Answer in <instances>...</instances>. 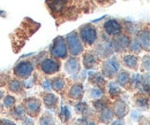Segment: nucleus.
Listing matches in <instances>:
<instances>
[{"mask_svg":"<svg viewBox=\"0 0 150 125\" xmlns=\"http://www.w3.org/2000/svg\"><path fill=\"white\" fill-rule=\"evenodd\" d=\"M2 98H4V92L0 89V99H2Z\"/></svg>","mask_w":150,"mask_h":125,"instance_id":"obj_40","label":"nucleus"},{"mask_svg":"<svg viewBox=\"0 0 150 125\" xmlns=\"http://www.w3.org/2000/svg\"><path fill=\"white\" fill-rule=\"evenodd\" d=\"M40 70L44 72L45 75H54L57 72L60 70V62L57 60V59H53V57H46L44 59L40 64Z\"/></svg>","mask_w":150,"mask_h":125,"instance_id":"obj_8","label":"nucleus"},{"mask_svg":"<svg viewBox=\"0 0 150 125\" xmlns=\"http://www.w3.org/2000/svg\"><path fill=\"white\" fill-rule=\"evenodd\" d=\"M83 95H84V87L82 83H75L68 89V98L72 100L80 101L83 98Z\"/></svg>","mask_w":150,"mask_h":125,"instance_id":"obj_14","label":"nucleus"},{"mask_svg":"<svg viewBox=\"0 0 150 125\" xmlns=\"http://www.w3.org/2000/svg\"><path fill=\"white\" fill-rule=\"evenodd\" d=\"M136 39L139 40L142 50H146L147 52H149V46H150V39H149V29H142L137 35H136Z\"/></svg>","mask_w":150,"mask_h":125,"instance_id":"obj_15","label":"nucleus"},{"mask_svg":"<svg viewBox=\"0 0 150 125\" xmlns=\"http://www.w3.org/2000/svg\"><path fill=\"white\" fill-rule=\"evenodd\" d=\"M81 66H80V60L77 59V56H71L69 59H67L66 63H65V70L68 75L74 76L75 73L80 72Z\"/></svg>","mask_w":150,"mask_h":125,"instance_id":"obj_13","label":"nucleus"},{"mask_svg":"<svg viewBox=\"0 0 150 125\" xmlns=\"http://www.w3.org/2000/svg\"><path fill=\"white\" fill-rule=\"evenodd\" d=\"M65 41H66L67 51H68V53H71L72 56H79L83 53L84 47L79 37L77 31H72L71 34H68L65 37Z\"/></svg>","mask_w":150,"mask_h":125,"instance_id":"obj_3","label":"nucleus"},{"mask_svg":"<svg viewBox=\"0 0 150 125\" xmlns=\"http://www.w3.org/2000/svg\"><path fill=\"white\" fill-rule=\"evenodd\" d=\"M23 107L25 109V112L30 116V117H35L40 112V108H42V102L36 99V98H28L24 101Z\"/></svg>","mask_w":150,"mask_h":125,"instance_id":"obj_11","label":"nucleus"},{"mask_svg":"<svg viewBox=\"0 0 150 125\" xmlns=\"http://www.w3.org/2000/svg\"><path fill=\"white\" fill-rule=\"evenodd\" d=\"M79 37L82 41V44L87 47L93 46L98 39V32L97 29L95 28L93 24H84L80 28V30L77 31Z\"/></svg>","mask_w":150,"mask_h":125,"instance_id":"obj_2","label":"nucleus"},{"mask_svg":"<svg viewBox=\"0 0 150 125\" xmlns=\"http://www.w3.org/2000/svg\"><path fill=\"white\" fill-rule=\"evenodd\" d=\"M135 105L140 108H148L149 107V100L147 96H144V94L140 93L135 98Z\"/></svg>","mask_w":150,"mask_h":125,"instance_id":"obj_27","label":"nucleus"},{"mask_svg":"<svg viewBox=\"0 0 150 125\" xmlns=\"http://www.w3.org/2000/svg\"><path fill=\"white\" fill-rule=\"evenodd\" d=\"M103 29H104V32L105 35L108 36H117L119 34L122 32L124 28L121 25V23L118 21V20H114V18H111V20H108L106 22H104L103 24Z\"/></svg>","mask_w":150,"mask_h":125,"instance_id":"obj_9","label":"nucleus"},{"mask_svg":"<svg viewBox=\"0 0 150 125\" xmlns=\"http://www.w3.org/2000/svg\"><path fill=\"white\" fill-rule=\"evenodd\" d=\"M14 109H13V116L15 118H23L24 115H25V109L23 106H14Z\"/></svg>","mask_w":150,"mask_h":125,"instance_id":"obj_32","label":"nucleus"},{"mask_svg":"<svg viewBox=\"0 0 150 125\" xmlns=\"http://www.w3.org/2000/svg\"><path fill=\"white\" fill-rule=\"evenodd\" d=\"M34 70H35V64L29 60H23V61H20L14 67L13 72L18 79L25 80V79L31 77Z\"/></svg>","mask_w":150,"mask_h":125,"instance_id":"obj_6","label":"nucleus"},{"mask_svg":"<svg viewBox=\"0 0 150 125\" xmlns=\"http://www.w3.org/2000/svg\"><path fill=\"white\" fill-rule=\"evenodd\" d=\"M108 92H109V95H110V96H112V98H117V96L121 95V93H122L121 87H120V86H119L117 83H114V82L109 83V86H108Z\"/></svg>","mask_w":150,"mask_h":125,"instance_id":"obj_25","label":"nucleus"},{"mask_svg":"<svg viewBox=\"0 0 150 125\" xmlns=\"http://www.w3.org/2000/svg\"><path fill=\"white\" fill-rule=\"evenodd\" d=\"M90 94H89V96L91 98V99H95V100H97V99H100L102 96H103V89L102 87H97V86H94V87H91L90 89Z\"/></svg>","mask_w":150,"mask_h":125,"instance_id":"obj_31","label":"nucleus"},{"mask_svg":"<svg viewBox=\"0 0 150 125\" xmlns=\"http://www.w3.org/2000/svg\"><path fill=\"white\" fill-rule=\"evenodd\" d=\"M74 109L77 114L86 115V114L89 111V106H88L86 102H83V101H79L77 103H75Z\"/></svg>","mask_w":150,"mask_h":125,"instance_id":"obj_28","label":"nucleus"},{"mask_svg":"<svg viewBox=\"0 0 150 125\" xmlns=\"http://www.w3.org/2000/svg\"><path fill=\"white\" fill-rule=\"evenodd\" d=\"M120 61L117 59V56H109L106 60L102 63V75L105 78L112 79L117 76V73L120 71Z\"/></svg>","mask_w":150,"mask_h":125,"instance_id":"obj_4","label":"nucleus"},{"mask_svg":"<svg viewBox=\"0 0 150 125\" xmlns=\"http://www.w3.org/2000/svg\"><path fill=\"white\" fill-rule=\"evenodd\" d=\"M39 125H54V119L50 112L44 114L40 119H39Z\"/></svg>","mask_w":150,"mask_h":125,"instance_id":"obj_30","label":"nucleus"},{"mask_svg":"<svg viewBox=\"0 0 150 125\" xmlns=\"http://www.w3.org/2000/svg\"><path fill=\"white\" fill-rule=\"evenodd\" d=\"M16 105V99L13 95H6L4 98V106L6 108H13Z\"/></svg>","mask_w":150,"mask_h":125,"instance_id":"obj_33","label":"nucleus"},{"mask_svg":"<svg viewBox=\"0 0 150 125\" xmlns=\"http://www.w3.org/2000/svg\"><path fill=\"white\" fill-rule=\"evenodd\" d=\"M50 55L57 60L67 59L68 51H67V46H66V41H65L64 37L59 36L53 40V43L50 47Z\"/></svg>","mask_w":150,"mask_h":125,"instance_id":"obj_5","label":"nucleus"},{"mask_svg":"<svg viewBox=\"0 0 150 125\" xmlns=\"http://www.w3.org/2000/svg\"><path fill=\"white\" fill-rule=\"evenodd\" d=\"M99 60L100 59L95 54V52H86L82 57V64L87 70H94L97 68Z\"/></svg>","mask_w":150,"mask_h":125,"instance_id":"obj_12","label":"nucleus"},{"mask_svg":"<svg viewBox=\"0 0 150 125\" xmlns=\"http://www.w3.org/2000/svg\"><path fill=\"white\" fill-rule=\"evenodd\" d=\"M96 2L98 5H100V6H108V5L112 3L113 0H96Z\"/></svg>","mask_w":150,"mask_h":125,"instance_id":"obj_37","label":"nucleus"},{"mask_svg":"<svg viewBox=\"0 0 150 125\" xmlns=\"http://www.w3.org/2000/svg\"><path fill=\"white\" fill-rule=\"evenodd\" d=\"M42 87L45 91H52V86H51V80L49 79H44L42 82Z\"/></svg>","mask_w":150,"mask_h":125,"instance_id":"obj_36","label":"nucleus"},{"mask_svg":"<svg viewBox=\"0 0 150 125\" xmlns=\"http://www.w3.org/2000/svg\"><path fill=\"white\" fill-rule=\"evenodd\" d=\"M24 84L20 80V79H12L8 83V89L12 93H21L23 91Z\"/></svg>","mask_w":150,"mask_h":125,"instance_id":"obj_23","label":"nucleus"},{"mask_svg":"<svg viewBox=\"0 0 150 125\" xmlns=\"http://www.w3.org/2000/svg\"><path fill=\"white\" fill-rule=\"evenodd\" d=\"M129 41H131V38L122 32L114 36V38L111 39V45H112L113 51L117 53H121V52L126 51L128 48Z\"/></svg>","mask_w":150,"mask_h":125,"instance_id":"obj_7","label":"nucleus"},{"mask_svg":"<svg viewBox=\"0 0 150 125\" xmlns=\"http://www.w3.org/2000/svg\"><path fill=\"white\" fill-rule=\"evenodd\" d=\"M117 84L120 87H126L129 84V79H131V73L126 70H121L117 73Z\"/></svg>","mask_w":150,"mask_h":125,"instance_id":"obj_19","label":"nucleus"},{"mask_svg":"<svg viewBox=\"0 0 150 125\" xmlns=\"http://www.w3.org/2000/svg\"><path fill=\"white\" fill-rule=\"evenodd\" d=\"M128 111H129L128 106H127L125 102H122V101H118V102L115 103V106H114V110H113L114 115H115L118 118H124V117L128 114Z\"/></svg>","mask_w":150,"mask_h":125,"instance_id":"obj_20","label":"nucleus"},{"mask_svg":"<svg viewBox=\"0 0 150 125\" xmlns=\"http://www.w3.org/2000/svg\"><path fill=\"white\" fill-rule=\"evenodd\" d=\"M38 28H39L38 23L31 21L30 18H24L21 27L11 35L13 50H14L15 53H18L22 48V46L25 44V41L29 39V37L31 36Z\"/></svg>","mask_w":150,"mask_h":125,"instance_id":"obj_1","label":"nucleus"},{"mask_svg":"<svg viewBox=\"0 0 150 125\" xmlns=\"http://www.w3.org/2000/svg\"><path fill=\"white\" fill-rule=\"evenodd\" d=\"M150 57L149 55L147 54L144 57H143V60H142V64H141V71L142 72H149V69H150Z\"/></svg>","mask_w":150,"mask_h":125,"instance_id":"obj_35","label":"nucleus"},{"mask_svg":"<svg viewBox=\"0 0 150 125\" xmlns=\"http://www.w3.org/2000/svg\"><path fill=\"white\" fill-rule=\"evenodd\" d=\"M114 53L112 48V45H111V40L110 39H106L104 38L103 41H100L98 45H97V48L95 50V54L99 57V59H104V57H109Z\"/></svg>","mask_w":150,"mask_h":125,"instance_id":"obj_10","label":"nucleus"},{"mask_svg":"<svg viewBox=\"0 0 150 125\" xmlns=\"http://www.w3.org/2000/svg\"><path fill=\"white\" fill-rule=\"evenodd\" d=\"M42 98H43L44 106L47 109H54L59 102L58 96L53 93H44V94H42Z\"/></svg>","mask_w":150,"mask_h":125,"instance_id":"obj_18","label":"nucleus"},{"mask_svg":"<svg viewBox=\"0 0 150 125\" xmlns=\"http://www.w3.org/2000/svg\"><path fill=\"white\" fill-rule=\"evenodd\" d=\"M51 86H52V89H54L56 92H62L66 87V79L60 76L54 77L51 80Z\"/></svg>","mask_w":150,"mask_h":125,"instance_id":"obj_21","label":"nucleus"},{"mask_svg":"<svg viewBox=\"0 0 150 125\" xmlns=\"http://www.w3.org/2000/svg\"><path fill=\"white\" fill-rule=\"evenodd\" d=\"M59 117L64 122H68L72 118V110H71V108L68 107V106H66V105H62L60 107V110H59Z\"/></svg>","mask_w":150,"mask_h":125,"instance_id":"obj_24","label":"nucleus"},{"mask_svg":"<svg viewBox=\"0 0 150 125\" xmlns=\"http://www.w3.org/2000/svg\"><path fill=\"white\" fill-rule=\"evenodd\" d=\"M111 125H126V123L122 121V118H118V119H114Z\"/></svg>","mask_w":150,"mask_h":125,"instance_id":"obj_38","label":"nucleus"},{"mask_svg":"<svg viewBox=\"0 0 150 125\" xmlns=\"http://www.w3.org/2000/svg\"><path fill=\"white\" fill-rule=\"evenodd\" d=\"M128 50H129L133 54H139L142 51V47H141V45H140V43H139V40H137L136 38L129 41Z\"/></svg>","mask_w":150,"mask_h":125,"instance_id":"obj_29","label":"nucleus"},{"mask_svg":"<svg viewBox=\"0 0 150 125\" xmlns=\"http://www.w3.org/2000/svg\"><path fill=\"white\" fill-rule=\"evenodd\" d=\"M88 80L93 86H97V87H102L106 84V78L98 72H90L88 76Z\"/></svg>","mask_w":150,"mask_h":125,"instance_id":"obj_17","label":"nucleus"},{"mask_svg":"<svg viewBox=\"0 0 150 125\" xmlns=\"http://www.w3.org/2000/svg\"><path fill=\"white\" fill-rule=\"evenodd\" d=\"M141 82H142V75L140 73H135L131 76V79H129V86L133 89H140L141 91Z\"/></svg>","mask_w":150,"mask_h":125,"instance_id":"obj_26","label":"nucleus"},{"mask_svg":"<svg viewBox=\"0 0 150 125\" xmlns=\"http://www.w3.org/2000/svg\"><path fill=\"white\" fill-rule=\"evenodd\" d=\"M113 116H114L113 109L110 107H105L103 110L99 111V119L103 123H110L113 119Z\"/></svg>","mask_w":150,"mask_h":125,"instance_id":"obj_22","label":"nucleus"},{"mask_svg":"<svg viewBox=\"0 0 150 125\" xmlns=\"http://www.w3.org/2000/svg\"><path fill=\"white\" fill-rule=\"evenodd\" d=\"M0 125H15V123L9 119H0Z\"/></svg>","mask_w":150,"mask_h":125,"instance_id":"obj_39","label":"nucleus"},{"mask_svg":"<svg viewBox=\"0 0 150 125\" xmlns=\"http://www.w3.org/2000/svg\"><path fill=\"white\" fill-rule=\"evenodd\" d=\"M122 63L128 69L136 70L139 67V57L136 54H125L122 56Z\"/></svg>","mask_w":150,"mask_h":125,"instance_id":"obj_16","label":"nucleus"},{"mask_svg":"<svg viewBox=\"0 0 150 125\" xmlns=\"http://www.w3.org/2000/svg\"><path fill=\"white\" fill-rule=\"evenodd\" d=\"M93 105H94V108L96 111H100V110H103L105 107H108L106 101L105 100H100V99L95 100L94 102H93Z\"/></svg>","mask_w":150,"mask_h":125,"instance_id":"obj_34","label":"nucleus"}]
</instances>
